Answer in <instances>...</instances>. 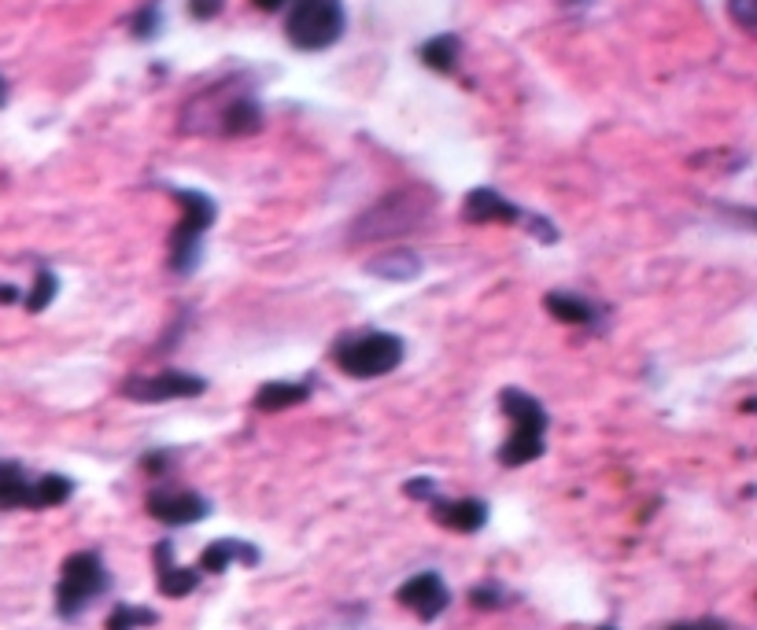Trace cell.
<instances>
[{"mask_svg":"<svg viewBox=\"0 0 757 630\" xmlns=\"http://www.w3.org/2000/svg\"><path fill=\"white\" fill-rule=\"evenodd\" d=\"M499 405L513 424L510 439L499 450V461L507 469H521V465L543 457V435H547V410H543V402L521 388H502Z\"/></svg>","mask_w":757,"mask_h":630,"instance_id":"3","label":"cell"},{"mask_svg":"<svg viewBox=\"0 0 757 630\" xmlns=\"http://www.w3.org/2000/svg\"><path fill=\"white\" fill-rule=\"evenodd\" d=\"M200 568H178L174 564V546L159 542L156 546V579H159V594L163 597H189L200 586Z\"/></svg>","mask_w":757,"mask_h":630,"instance_id":"13","label":"cell"},{"mask_svg":"<svg viewBox=\"0 0 757 630\" xmlns=\"http://www.w3.org/2000/svg\"><path fill=\"white\" fill-rule=\"evenodd\" d=\"M30 486L34 480L23 465L0 461V509H30Z\"/></svg>","mask_w":757,"mask_h":630,"instance_id":"17","label":"cell"},{"mask_svg":"<svg viewBox=\"0 0 757 630\" xmlns=\"http://www.w3.org/2000/svg\"><path fill=\"white\" fill-rule=\"evenodd\" d=\"M170 196L181 203V221H178L174 237H170V270H174L178 277H189V273L200 266L204 237H207V229L215 226L218 207L207 192H196V188H170Z\"/></svg>","mask_w":757,"mask_h":630,"instance_id":"5","label":"cell"},{"mask_svg":"<svg viewBox=\"0 0 757 630\" xmlns=\"http://www.w3.org/2000/svg\"><path fill=\"white\" fill-rule=\"evenodd\" d=\"M543 310L565 324H584V329L599 324V310H595L584 296H569V291H551V296L543 299Z\"/></svg>","mask_w":757,"mask_h":630,"instance_id":"16","label":"cell"},{"mask_svg":"<svg viewBox=\"0 0 757 630\" xmlns=\"http://www.w3.org/2000/svg\"><path fill=\"white\" fill-rule=\"evenodd\" d=\"M421 64L429 70H440V75H451L454 64H459L462 56V41L459 34H440V37H429L426 45H421Z\"/></svg>","mask_w":757,"mask_h":630,"instance_id":"20","label":"cell"},{"mask_svg":"<svg viewBox=\"0 0 757 630\" xmlns=\"http://www.w3.org/2000/svg\"><path fill=\"white\" fill-rule=\"evenodd\" d=\"M56 291H59V280H56V273L48 270V266H42L37 270V280H34V288H30V296L23 299L26 302V310L30 313H42L48 302L56 299Z\"/></svg>","mask_w":757,"mask_h":630,"instance_id":"21","label":"cell"},{"mask_svg":"<svg viewBox=\"0 0 757 630\" xmlns=\"http://www.w3.org/2000/svg\"><path fill=\"white\" fill-rule=\"evenodd\" d=\"M156 612L151 608H134V605H115L108 616V630H137V627H151L156 623Z\"/></svg>","mask_w":757,"mask_h":630,"instance_id":"22","label":"cell"},{"mask_svg":"<svg viewBox=\"0 0 757 630\" xmlns=\"http://www.w3.org/2000/svg\"><path fill=\"white\" fill-rule=\"evenodd\" d=\"M181 129L204 137H248L262 129V107L248 78H226L181 107Z\"/></svg>","mask_w":757,"mask_h":630,"instance_id":"1","label":"cell"},{"mask_svg":"<svg viewBox=\"0 0 757 630\" xmlns=\"http://www.w3.org/2000/svg\"><path fill=\"white\" fill-rule=\"evenodd\" d=\"M499 602H502L499 586H477V591H473V605L477 608H496Z\"/></svg>","mask_w":757,"mask_h":630,"instance_id":"26","label":"cell"},{"mask_svg":"<svg viewBox=\"0 0 757 630\" xmlns=\"http://www.w3.org/2000/svg\"><path fill=\"white\" fill-rule=\"evenodd\" d=\"M403 491H407V497L429 502V497H437V483H432V480H410L407 486H403Z\"/></svg>","mask_w":757,"mask_h":630,"instance_id":"27","label":"cell"},{"mask_svg":"<svg viewBox=\"0 0 757 630\" xmlns=\"http://www.w3.org/2000/svg\"><path fill=\"white\" fill-rule=\"evenodd\" d=\"M145 509L151 520H159L167 527H189V524L204 520L211 513V502L204 494H193V491H151Z\"/></svg>","mask_w":757,"mask_h":630,"instance_id":"10","label":"cell"},{"mask_svg":"<svg viewBox=\"0 0 757 630\" xmlns=\"http://www.w3.org/2000/svg\"><path fill=\"white\" fill-rule=\"evenodd\" d=\"M111 586V575L100 553L82 550L70 553L64 561V572H59V586H56V612L59 619H78L89 605L100 602Z\"/></svg>","mask_w":757,"mask_h":630,"instance_id":"6","label":"cell"},{"mask_svg":"<svg viewBox=\"0 0 757 630\" xmlns=\"http://www.w3.org/2000/svg\"><path fill=\"white\" fill-rule=\"evenodd\" d=\"M307 394H310L307 383H285V380L262 383L259 394H256V410H262V413H281V410H292V405L307 402Z\"/></svg>","mask_w":757,"mask_h":630,"instance_id":"18","label":"cell"},{"mask_svg":"<svg viewBox=\"0 0 757 630\" xmlns=\"http://www.w3.org/2000/svg\"><path fill=\"white\" fill-rule=\"evenodd\" d=\"M4 104H8V81L0 78V107H4Z\"/></svg>","mask_w":757,"mask_h":630,"instance_id":"31","label":"cell"},{"mask_svg":"<svg viewBox=\"0 0 757 630\" xmlns=\"http://www.w3.org/2000/svg\"><path fill=\"white\" fill-rule=\"evenodd\" d=\"M234 564L256 568L259 550L251 542H240V538H215V542H207V550L200 553V572H207V575H222Z\"/></svg>","mask_w":757,"mask_h":630,"instance_id":"14","label":"cell"},{"mask_svg":"<svg viewBox=\"0 0 757 630\" xmlns=\"http://www.w3.org/2000/svg\"><path fill=\"white\" fill-rule=\"evenodd\" d=\"M207 391L204 376L193 373H156V376H134V380L123 383V399L134 402H174V399H196V394Z\"/></svg>","mask_w":757,"mask_h":630,"instance_id":"9","label":"cell"},{"mask_svg":"<svg viewBox=\"0 0 757 630\" xmlns=\"http://www.w3.org/2000/svg\"><path fill=\"white\" fill-rule=\"evenodd\" d=\"M437 210V192L426 185H403L385 192L373 207H366L362 215L351 221L348 240L351 243H385L407 232L421 229Z\"/></svg>","mask_w":757,"mask_h":630,"instance_id":"2","label":"cell"},{"mask_svg":"<svg viewBox=\"0 0 757 630\" xmlns=\"http://www.w3.org/2000/svg\"><path fill=\"white\" fill-rule=\"evenodd\" d=\"M403 347L399 335L392 332H362V335H348L344 343L332 354V362L340 365L348 376L355 380H373V376H388L403 365Z\"/></svg>","mask_w":757,"mask_h":630,"instance_id":"7","label":"cell"},{"mask_svg":"<svg viewBox=\"0 0 757 630\" xmlns=\"http://www.w3.org/2000/svg\"><path fill=\"white\" fill-rule=\"evenodd\" d=\"M222 8H226V0H189V15H193L196 23H207V19H215Z\"/></svg>","mask_w":757,"mask_h":630,"instance_id":"25","label":"cell"},{"mask_svg":"<svg viewBox=\"0 0 757 630\" xmlns=\"http://www.w3.org/2000/svg\"><path fill=\"white\" fill-rule=\"evenodd\" d=\"M728 15L743 34H754L757 30V0H728Z\"/></svg>","mask_w":757,"mask_h":630,"instance_id":"24","label":"cell"},{"mask_svg":"<svg viewBox=\"0 0 757 630\" xmlns=\"http://www.w3.org/2000/svg\"><path fill=\"white\" fill-rule=\"evenodd\" d=\"M396 602L403 608H410L414 616L418 619H437L448 612V605H451V591H448V583L437 575V572H421V575H414L407 579V583L399 586L396 591Z\"/></svg>","mask_w":757,"mask_h":630,"instance_id":"11","label":"cell"},{"mask_svg":"<svg viewBox=\"0 0 757 630\" xmlns=\"http://www.w3.org/2000/svg\"><path fill=\"white\" fill-rule=\"evenodd\" d=\"M134 37H140V41H151L159 34V26H163V12H159V0H148L145 8H140V12L134 15Z\"/></svg>","mask_w":757,"mask_h":630,"instance_id":"23","label":"cell"},{"mask_svg":"<svg viewBox=\"0 0 757 630\" xmlns=\"http://www.w3.org/2000/svg\"><path fill=\"white\" fill-rule=\"evenodd\" d=\"M348 30L344 0H289L285 37L300 53H326Z\"/></svg>","mask_w":757,"mask_h":630,"instance_id":"4","label":"cell"},{"mask_svg":"<svg viewBox=\"0 0 757 630\" xmlns=\"http://www.w3.org/2000/svg\"><path fill=\"white\" fill-rule=\"evenodd\" d=\"M669 630H732V627L721 623V619H699V623H676Z\"/></svg>","mask_w":757,"mask_h":630,"instance_id":"28","label":"cell"},{"mask_svg":"<svg viewBox=\"0 0 757 630\" xmlns=\"http://www.w3.org/2000/svg\"><path fill=\"white\" fill-rule=\"evenodd\" d=\"M366 273H373V277H381V280H396V284L414 280V277H421V259L414 255L410 248H392L385 255H373Z\"/></svg>","mask_w":757,"mask_h":630,"instance_id":"15","label":"cell"},{"mask_svg":"<svg viewBox=\"0 0 757 630\" xmlns=\"http://www.w3.org/2000/svg\"><path fill=\"white\" fill-rule=\"evenodd\" d=\"M256 8H262V12H281V8L289 4V0H251Z\"/></svg>","mask_w":757,"mask_h":630,"instance_id":"29","label":"cell"},{"mask_svg":"<svg viewBox=\"0 0 757 630\" xmlns=\"http://www.w3.org/2000/svg\"><path fill=\"white\" fill-rule=\"evenodd\" d=\"M70 494H75V480L59 472H45L30 486V509H56V505L70 502Z\"/></svg>","mask_w":757,"mask_h":630,"instance_id":"19","label":"cell"},{"mask_svg":"<svg viewBox=\"0 0 757 630\" xmlns=\"http://www.w3.org/2000/svg\"><path fill=\"white\" fill-rule=\"evenodd\" d=\"M0 302H19V291L15 288H0Z\"/></svg>","mask_w":757,"mask_h":630,"instance_id":"30","label":"cell"},{"mask_svg":"<svg viewBox=\"0 0 757 630\" xmlns=\"http://www.w3.org/2000/svg\"><path fill=\"white\" fill-rule=\"evenodd\" d=\"M429 509L437 524L459 535H477L488 524V505L481 497H429Z\"/></svg>","mask_w":757,"mask_h":630,"instance_id":"12","label":"cell"},{"mask_svg":"<svg viewBox=\"0 0 757 630\" xmlns=\"http://www.w3.org/2000/svg\"><path fill=\"white\" fill-rule=\"evenodd\" d=\"M599 630H618V627H599Z\"/></svg>","mask_w":757,"mask_h":630,"instance_id":"32","label":"cell"},{"mask_svg":"<svg viewBox=\"0 0 757 630\" xmlns=\"http://www.w3.org/2000/svg\"><path fill=\"white\" fill-rule=\"evenodd\" d=\"M462 218L473 226H488V221H502V226H524L540 243L558 240V229L551 221H543L540 215H529L518 203H510L507 196H499L496 188H473L466 203H462Z\"/></svg>","mask_w":757,"mask_h":630,"instance_id":"8","label":"cell"}]
</instances>
